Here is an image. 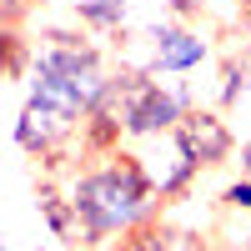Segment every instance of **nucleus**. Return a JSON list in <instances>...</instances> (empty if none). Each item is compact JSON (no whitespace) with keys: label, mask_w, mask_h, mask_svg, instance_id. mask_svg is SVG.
<instances>
[{"label":"nucleus","mask_w":251,"mask_h":251,"mask_svg":"<svg viewBox=\"0 0 251 251\" xmlns=\"http://www.w3.org/2000/svg\"><path fill=\"white\" fill-rule=\"evenodd\" d=\"M211 55V40H206L201 30L181 25V20H171V25H156L151 30V75H186L196 71L201 60Z\"/></svg>","instance_id":"39448f33"},{"label":"nucleus","mask_w":251,"mask_h":251,"mask_svg":"<svg viewBox=\"0 0 251 251\" xmlns=\"http://www.w3.org/2000/svg\"><path fill=\"white\" fill-rule=\"evenodd\" d=\"M246 80H251V66H246V55H231V60L221 66V91H216L221 111H226V106H236V100L246 96Z\"/></svg>","instance_id":"1a4fd4ad"},{"label":"nucleus","mask_w":251,"mask_h":251,"mask_svg":"<svg viewBox=\"0 0 251 251\" xmlns=\"http://www.w3.org/2000/svg\"><path fill=\"white\" fill-rule=\"evenodd\" d=\"M131 241L141 251H216L206 236L186 231V226H166V221H151V226H141V231H131Z\"/></svg>","instance_id":"0eeeda50"},{"label":"nucleus","mask_w":251,"mask_h":251,"mask_svg":"<svg viewBox=\"0 0 251 251\" xmlns=\"http://www.w3.org/2000/svg\"><path fill=\"white\" fill-rule=\"evenodd\" d=\"M75 131H80L75 116L55 111L50 100H35V96H25V106H20V116H15V146H20L25 156H35V161L60 156Z\"/></svg>","instance_id":"7ed1b4c3"},{"label":"nucleus","mask_w":251,"mask_h":251,"mask_svg":"<svg viewBox=\"0 0 251 251\" xmlns=\"http://www.w3.org/2000/svg\"><path fill=\"white\" fill-rule=\"evenodd\" d=\"M30 5H35V0H0V20H5V25H15V20L25 15Z\"/></svg>","instance_id":"f8f14e48"},{"label":"nucleus","mask_w":251,"mask_h":251,"mask_svg":"<svg viewBox=\"0 0 251 251\" xmlns=\"http://www.w3.org/2000/svg\"><path fill=\"white\" fill-rule=\"evenodd\" d=\"M100 251H141V246H136L131 236H121V241H111V246H100Z\"/></svg>","instance_id":"ddd939ff"},{"label":"nucleus","mask_w":251,"mask_h":251,"mask_svg":"<svg viewBox=\"0 0 251 251\" xmlns=\"http://www.w3.org/2000/svg\"><path fill=\"white\" fill-rule=\"evenodd\" d=\"M60 181V176H55ZM66 196L75 201V211L86 216L91 251L111 246L116 236H131L141 226L161 221V196L146 181L136 151H111V156H86L80 171H66Z\"/></svg>","instance_id":"f257e3e1"},{"label":"nucleus","mask_w":251,"mask_h":251,"mask_svg":"<svg viewBox=\"0 0 251 251\" xmlns=\"http://www.w3.org/2000/svg\"><path fill=\"white\" fill-rule=\"evenodd\" d=\"M241 176H251V136H246V146H241Z\"/></svg>","instance_id":"4468645a"},{"label":"nucleus","mask_w":251,"mask_h":251,"mask_svg":"<svg viewBox=\"0 0 251 251\" xmlns=\"http://www.w3.org/2000/svg\"><path fill=\"white\" fill-rule=\"evenodd\" d=\"M221 206L251 221V176H241V181H231V186H226V191H221Z\"/></svg>","instance_id":"9b49d317"},{"label":"nucleus","mask_w":251,"mask_h":251,"mask_svg":"<svg viewBox=\"0 0 251 251\" xmlns=\"http://www.w3.org/2000/svg\"><path fill=\"white\" fill-rule=\"evenodd\" d=\"M176 136H181V146L191 151V161L201 166V171L226 166V161H231V151H236V136H231V126H226V116L211 111V106H191V111L181 116Z\"/></svg>","instance_id":"20e7f679"},{"label":"nucleus","mask_w":251,"mask_h":251,"mask_svg":"<svg viewBox=\"0 0 251 251\" xmlns=\"http://www.w3.org/2000/svg\"><path fill=\"white\" fill-rule=\"evenodd\" d=\"M0 46H5V75H10V80H20V75L30 71V60H35V46H25V35H20L15 25H5Z\"/></svg>","instance_id":"9d476101"},{"label":"nucleus","mask_w":251,"mask_h":251,"mask_svg":"<svg viewBox=\"0 0 251 251\" xmlns=\"http://www.w3.org/2000/svg\"><path fill=\"white\" fill-rule=\"evenodd\" d=\"M241 35L251 40V0H246V10H241Z\"/></svg>","instance_id":"2eb2a0df"},{"label":"nucleus","mask_w":251,"mask_h":251,"mask_svg":"<svg viewBox=\"0 0 251 251\" xmlns=\"http://www.w3.org/2000/svg\"><path fill=\"white\" fill-rule=\"evenodd\" d=\"M75 20L91 35H126V0H75Z\"/></svg>","instance_id":"6e6552de"},{"label":"nucleus","mask_w":251,"mask_h":251,"mask_svg":"<svg viewBox=\"0 0 251 251\" xmlns=\"http://www.w3.org/2000/svg\"><path fill=\"white\" fill-rule=\"evenodd\" d=\"M35 211L40 221L50 226V231L66 241V246H80V251H91V231H86V216L75 211V201L66 196V186H60L55 176H46L35 186Z\"/></svg>","instance_id":"423d86ee"},{"label":"nucleus","mask_w":251,"mask_h":251,"mask_svg":"<svg viewBox=\"0 0 251 251\" xmlns=\"http://www.w3.org/2000/svg\"><path fill=\"white\" fill-rule=\"evenodd\" d=\"M136 161H141L146 181L156 186V196H161L166 206L181 201L186 191H191V181L201 176V166L191 161V151L181 146V136H176V131H161V136L136 141Z\"/></svg>","instance_id":"f03ea898"}]
</instances>
